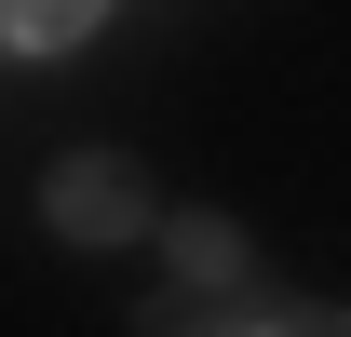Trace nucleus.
I'll use <instances>...</instances> for the list:
<instances>
[{"instance_id": "nucleus-2", "label": "nucleus", "mask_w": 351, "mask_h": 337, "mask_svg": "<svg viewBox=\"0 0 351 337\" xmlns=\"http://www.w3.org/2000/svg\"><path fill=\"white\" fill-rule=\"evenodd\" d=\"M95 14L108 0H0V41L14 54H68V41H95Z\"/></svg>"}, {"instance_id": "nucleus-3", "label": "nucleus", "mask_w": 351, "mask_h": 337, "mask_svg": "<svg viewBox=\"0 0 351 337\" xmlns=\"http://www.w3.org/2000/svg\"><path fill=\"white\" fill-rule=\"evenodd\" d=\"M176 270H189L203 297H230L243 284V229H230V216H176Z\"/></svg>"}, {"instance_id": "nucleus-4", "label": "nucleus", "mask_w": 351, "mask_h": 337, "mask_svg": "<svg viewBox=\"0 0 351 337\" xmlns=\"http://www.w3.org/2000/svg\"><path fill=\"white\" fill-rule=\"evenodd\" d=\"M243 337H351V310H324V297H284V310H243Z\"/></svg>"}, {"instance_id": "nucleus-5", "label": "nucleus", "mask_w": 351, "mask_h": 337, "mask_svg": "<svg viewBox=\"0 0 351 337\" xmlns=\"http://www.w3.org/2000/svg\"><path fill=\"white\" fill-rule=\"evenodd\" d=\"M135 337H243V310H176V297H162V310H149Z\"/></svg>"}, {"instance_id": "nucleus-1", "label": "nucleus", "mask_w": 351, "mask_h": 337, "mask_svg": "<svg viewBox=\"0 0 351 337\" xmlns=\"http://www.w3.org/2000/svg\"><path fill=\"white\" fill-rule=\"evenodd\" d=\"M41 216L68 229V243H122V229H149L162 203H149V175H135L122 149H68V162L41 175Z\"/></svg>"}]
</instances>
